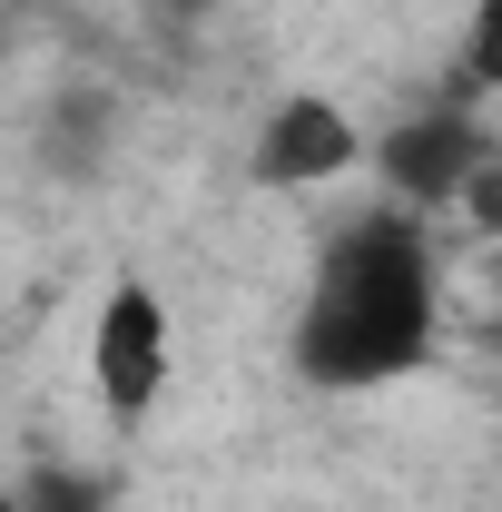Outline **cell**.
<instances>
[{
  "instance_id": "cell-7",
  "label": "cell",
  "mask_w": 502,
  "mask_h": 512,
  "mask_svg": "<svg viewBox=\"0 0 502 512\" xmlns=\"http://www.w3.org/2000/svg\"><path fill=\"white\" fill-rule=\"evenodd\" d=\"M493 286H502V247H493ZM493 345H502V335H493Z\"/></svg>"
},
{
  "instance_id": "cell-9",
  "label": "cell",
  "mask_w": 502,
  "mask_h": 512,
  "mask_svg": "<svg viewBox=\"0 0 502 512\" xmlns=\"http://www.w3.org/2000/svg\"><path fill=\"white\" fill-rule=\"evenodd\" d=\"M178 10H197V0H178Z\"/></svg>"
},
{
  "instance_id": "cell-5",
  "label": "cell",
  "mask_w": 502,
  "mask_h": 512,
  "mask_svg": "<svg viewBox=\"0 0 502 512\" xmlns=\"http://www.w3.org/2000/svg\"><path fill=\"white\" fill-rule=\"evenodd\" d=\"M20 512H109V503H99V483H79V473H30V483H20Z\"/></svg>"
},
{
  "instance_id": "cell-6",
  "label": "cell",
  "mask_w": 502,
  "mask_h": 512,
  "mask_svg": "<svg viewBox=\"0 0 502 512\" xmlns=\"http://www.w3.org/2000/svg\"><path fill=\"white\" fill-rule=\"evenodd\" d=\"M473 79H483V89H502V0H483V10H473Z\"/></svg>"
},
{
  "instance_id": "cell-4",
  "label": "cell",
  "mask_w": 502,
  "mask_h": 512,
  "mask_svg": "<svg viewBox=\"0 0 502 512\" xmlns=\"http://www.w3.org/2000/svg\"><path fill=\"white\" fill-rule=\"evenodd\" d=\"M335 168H355V128L325 99H286V119L266 128V178L306 188V178H335Z\"/></svg>"
},
{
  "instance_id": "cell-8",
  "label": "cell",
  "mask_w": 502,
  "mask_h": 512,
  "mask_svg": "<svg viewBox=\"0 0 502 512\" xmlns=\"http://www.w3.org/2000/svg\"><path fill=\"white\" fill-rule=\"evenodd\" d=\"M0 512H20V493H0Z\"/></svg>"
},
{
  "instance_id": "cell-2",
  "label": "cell",
  "mask_w": 502,
  "mask_h": 512,
  "mask_svg": "<svg viewBox=\"0 0 502 512\" xmlns=\"http://www.w3.org/2000/svg\"><path fill=\"white\" fill-rule=\"evenodd\" d=\"M99 394L119 404V414H148L158 404V384H168V316H158V296L148 286H119L109 306H99Z\"/></svg>"
},
{
  "instance_id": "cell-1",
  "label": "cell",
  "mask_w": 502,
  "mask_h": 512,
  "mask_svg": "<svg viewBox=\"0 0 502 512\" xmlns=\"http://www.w3.org/2000/svg\"><path fill=\"white\" fill-rule=\"evenodd\" d=\"M434 335V256L404 217L345 227L315 266L306 325H296V365L315 384H384L404 375Z\"/></svg>"
},
{
  "instance_id": "cell-3",
  "label": "cell",
  "mask_w": 502,
  "mask_h": 512,
  "mask_svg": "<svg viewBox=\"0 0 502 512\" xmlns=\"http://www.w3.org/2000/svg\"><path fill=\"white\" fill-rule=\"evenodd\" d=\"M473 168H483V138L453 119V109H424V119H404L384 138V178L404 197H443V188H473Z\"/></svg>"
}]
</instances>
